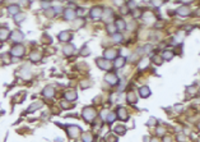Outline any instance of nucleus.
<instances>
[{
    "instance_id": "nucleus-18",
    "label": "nucleus",
    "mask_w": 200,
    "mask_h": 142,
    "mask_svg": "<svg viewBox=\"0 0 200 142\" xmlns=\"http://www.w3.org/2000/svg\"><path fill=\"white\" fill-rule=\"evenodd\" d=\"M43 95L46 97H52L54 96V87L52 86H47L45 90H43Z\"/></svg>"
},
{
    "instance_id": "nucleus-40",
    "label": "nucleus",
    "mask_w": 200,
    "mask_h": 142,
    "mask_svg": "<svg viewBox=\"0 0 200 142\" xmlns=\"http://www.w3.org/2000/svg\"><path fill=\"white\" fill-rule=\"evenodd\" d=\"M134 15H135V17H139V15H140V12L136 8H135V12H134Z\"/></svg>"
},
{
    "instance_id": "nucleus-41",
    "label": "nucleus",
    "mask_w": 200,
    "mask_h": 142,
    "mask_svg": "<svg viewBox=\"0 0 200 142\" xmlns=\"http://www.w3.org/2000/svg\"><path fill=\"white\" fill-rule=\"evenodd\" d=\"M175 109H177V112H181L182 106H181V105H176V106H175Z\"/></svg>"
},
{
    "instance_id": "nucleus-43",
    "label": "nucleus",
    "mask_w": 200,
    "mask_h": 142,
    "mask_svg": "<svg viewBox=\"0 0 200 142\" xmlns=\"http://www.w3.org/2000/svg\"><path fill=\"white\" fill-rule=\"evenodd\" d=\"M61 105H63L64 108H69V104H66V103H61Z\"/></svg>"
},
{
    "instance_id": "nucleus-11",
    "label": "nucleus",
    "mask_w": 200,
    "mask_h": 142,
    "mask_svg": "<svg viewBox=\"0 0 200 142\" xmlns=\"http://www.w3.org/2000/svg\"><path fill=\"white\" fill-rule=\"evenodd\" d=\"M59 40L60 41H65V42H68L72 40V33L70 32H66V31H64V32H61L59 35Z\"/></svg>"
},
{
    "instance_id": "nucleus-44",
    "label": "nucleus",
    "mask_w": 200,
    "mask_h": 142,
    "mask_svg": "<svg viewBox=\"0 0 200 142\" xmlns=\"http://www.w3.org/2000/svg\"><path fill=\"white\" fill-rule=\"evenodd\" d=\"M179 141H180V142H184V137H182V136H179Z\"/></svg>"
},
{
    "instance_id": "nucleus-38",
    "label": "nucleus",
    "mask_w": 200,
    "mask_h": 142,
    "mask_svg": "<svg viewBox=\"0 0 200 142\" xmlns=\"http://www.w3.org/2000/svg\"><path fill=\"white\" fill-rule=\"evenodd\" d=\"M84 12L86 10H84V8H83V9H78V12H75V13H77V15H82V14H84Z\"/></svg>"
},
{
    "instance_id": "nucleus-5",
    "label": "nucleus",
    "mask_w": 200,
    "mask_h": 142,
    "mask_svg": "<svg viewBox=\"0 0 200 142\" xmlns=\"http://www.w3.org/2000/svg\"><path fill=\"white\" fill-rule=\"evenodd\" d=\"M102 13H103V9H102L101 7H94V8H92V10H91V17H92V19H98L102 17Z\"/></svg>"
},
{
    "instance_id": "nucleus-9",
    "label": "nucleus",
    "mask_w": 200,
    "mask_h": 142,
    "mask_svg": "<svg viewBox=\"0 0 200 142\" xmlns=\"http://www.w3.org/2000/svg\"><path fill=\"white\" fill-rule=\"evenodd\" d=\"M10 37H12V40L13 41H15V42H19V41H22L23 40V37H24V35L20 32V31H13V32L10 33Z\"/></svg>"
},
{
    "instance_id": "nucleus-21",
    "label": "nucleus",
    "mask_w": 200,
    "mask_h": 142,
    "mask_svg": "<svg viewBox=\"0 0 200 142\" xmlns=\"http://www.w3.org/2000/svg\"><path fill=\"white\" fill-rule=\"evenodd\" d=\"M115 26H116L117 30H125L126 28V23H125V21L124 19H117L116 23H115Z\"/></svg>"
},
{
    "instance_id": "nucleus-45",
    "label": "nucleus",
    "mask_w": 200,
    "mask_h": 142,
    "mask_svg": "<svg viewBox=\"0 0 200 142\" xmlns=\"http://www.w3.org/2000/svg\"><path fill=\"white\" fill-rule=\"evenodd\" d=\"M158 133H159V135H162V133H163V129H162V128H159V129H158Z\"/></svg>"
},
{
    "instance_id": "nucleus-4",
    "label": "nucleus",
    "mask_w": 200,
    "mask_h": 142,
    "mask_svg": "<svg viewBox=\"0 0 200 142\" xmlns=\"http://www.w3.org/2000/svg\"><path fill=\"white\" fill-rule=\"evenodd\" d=\"M105 79H106V82L107 83H110V85H117L119 83V77L115 73H111V72L106 74Z\"/></svg>"
},
{
    "instance_id": "nucleus-3",
    "label": "nucleus",
    "mask_w": 200,
    "mask_h": 142,
    "mask_svg": "<svg viewBox=\"0 0 200 142\" xmlns=\"http://www.w3.org/2000/svg\"><path fill=\"white\" fill-rule=\"evenodd\" d=\"M10 54L12 55H14V56H22L24 54V47L22 46V45H14L12 47V50H10Z\"/></svg>"
},
{
    "instance_id": "nucleus-14",
    "label": "nucleus",
    "mask_w": 200,
    "mask_h": 142,
    "mask_svg": "<svg viewBox=\"0 0 200 142\" xmlns=\"http://www.w3.org/2000/svg\"><path fill=\"white\" fill-rule=\"evenodd\" d=\"M117 114H119V118H120V119H122V120H126V119L129 118V115H127L126 109H124V108H119V110H117Z\"/></svg>"
},
{
    "instance_id": "nucleus-46",
    "label": "nucleus",
    "mask_w": 200,
    "mask_h": 142,
    "mask_svg": "<svg viewBox=\"0 0 200 142\" xmlns=\"http://www.w3.org/2000/svg\"><path fill=\"white\" fill-rule=\"evenodd\" d=\"M77 142H82V141H77Z\"/></svg>"
},
{
    "instance_id": "nucleus-23",
    "label": "nucleus",
    "mask_w": 200,
    "mask_h": 142,
    "mask_svg": "<svg viewBox=\"0 0 200 142\" xmlns=\"http://www.w3.org/2000/svg\"><path fill=\"white\" fill-rule=\"evenodd\" d=\"M8 10H9L10 14H18L20 9H19L18 5H12V7H9V9H8Z\"/></svg>"
},
{
    "instance_id": "nucleus-42",
    "label": "nucleus",
    "mask_w": 200,
    "mask_h": 142,
    "mask_svg": "<svg viewBox=\"0 0 200 142\" xmlns=\"http://www.w3.org/2000/svg\"><path fill=\"white\" fill-rule=\"evenodd\" d=\"M121 12H122V13H124V14H126V13H127V12H129V10H127V9H126V7H125V8H122V9H121Z\"/></svg>"
},
{
    "instance_id": "nucleus-39",
    "label": "nucleus",
    "mask_w": 200,
    "mask_h": 142,
    "mask_svg": "<svg viewBox=\"0 0 200 142\" xmlns=\"http://www.w3.org/2000/svg\"><path fill=\"white\" fill-rule=\"evenodd\" d=\"M162 4H163V1H153V5H155V7H159Z\"/></svg>"
},
{
    "instance_id": "nucleus-27",
    "label": "nucleus",
    "mask_w": 200,
    "mask_h": 142,
    "mask_svg": "<svg viewBox=\"0 0 200 142\" xmlns=\"http://www.w3.org/2000/svg\"><path fill=\"white\" fill-rule=\"evenodd\" d=\"M150 50H152V46L145 45L144 47H141V50H139V54H147V52H149Z\"/></svg>"
},
{
    "instance_id": "nucleus-30",
    "label": "nucleus",
    "mask_w": 200,
    "mask_h": 142,
    "mask_svg": "<svg viewBox=\"0 0 200 142\" xmlns=\"http://www.w3.org/2000/svg\"><path fill=\"white\" fill-rule=\"evenodd\" d=\"M40 58H41V55H40V52H32L31 54V59H32L33 61H37V60H40Z\"/></svg>"
},
{
    "instance_id": "nucleus-33",
    "label": "nucleus",
    "mask_w": 200,
    "mask_h": 142,
    "mask_svg": "<svg viewBox=\"0 0 200 142\" xmlns=\"http://www.w3.org/2000/svg\"><path fill=\"white\" fill-rule=\"evenodd\" d=\"M23 18H24V15H22V17H20V15H17L14 21L17 22V23H19V22H20V21H23Z\"/></svg>"
},
{
    "instance_id": "nucleus-6",
    "label": "nucleus",
    "mask_w": 200,
    "mask_h": 142,
    "mask_svg": "<svg viewBox=\"0 0 200 142\" xmlns=\"http://www.w3.org/2000/svg\"><path fill=\"white\" fill-rule=\"evenodd\" d=\"M102 15H103V19L106 23H108L110 24V22L113 19V12H112V9H105L103 10V13H102Z\"/></svg>"
},
{
    "instance_id": "nucleus-13",
    "label": "nucleus",
    "mask_w": 200,
    "mask_h": 142,
    "mask_svg": "<svg viewBox=\"0 0 200 142\" xmlns=\"http://www.w3.org/2000/svg\"><path fill=\"white\" fill-rule=\"evenodd\" d=\"M63 51H64V54L65 55H73L74 52H75V46L74 45H66L64 49H63Z\"/></svg>"
},
{
    "instance_id": "nucleus-28",
    "label": "nucleus",
    "mask_w": 200,
    "mask_h": 142,
    "mask_svg": "<svg viewBox=\"0 0 200 142\" xmlns=\"http://www.w3.org/2000/svg\"><path fill=\"white\" fill-rule=\"evenodd\" d=\"M112 40L115 42H121V40H122V35H120V33H115L112 35Z\"/></svg>"
},
{
    "instance_id": "nucleus-8",
    "label": "nucleus",
    "mask_w": 200,
    "mask_h": 142,
    "mask_svg": "<svg viewBox=\"0 0 200 142\" xmlns=\"http://www.w3.org/2000/svg\"><path fill=\"white\" fill-rule=\"evenodd\" d=\"M97 65H98L101 69H105V70H108L111 68V63L106 59H97Z\"/></svg>"
},
{
    "instance_id": "nucleus-24",
    "label": "nucleus",
    "mask_w": 200,
    "mask_h": 142,
    "mask_svg": "<svg viewBox=\"0 0 200 142\" xmlns=\"http://www.w3.org/2000/svg\"><path fill=\"white\" fill-rule=\"evenodd\" d=\"M115 119H116V114H115L113 112H110V113H108V115L106 117V120L110 122V123H112V122L115 120Z\"/></svg>"
},
{
    "instance_id": "nucleus-17",
    "label": "nucleus",
    "mask_w": 200,
    "mask_h": 142,
    "mask_svg": "<svg viewBox=\"0 0 200 142\" xmlns=\"http://www.w3.org/2000/svg\"><path fill=\"white\" fill-rule=\"evenodd\" d=\"M65 99L68 101H74L75 99H77V92L75 91H68L65 94Z\"/></svg>"
},
{
    "instance_id": "nucleus-25",
    "label": "nucleus",
    "mask_w": 200,
    "mask_h": 142,
    "mask_svg": "<svg viewBox=\"0 0 200 142\" xmlns=\"http://www.w3.org/2000/svg\"><path fill=\"white\" fill-rule=\"evenodd\" d=\"M163 59H166V60H171L172 58H173V52L172 51H163Z\"/></svg>"
},
{
    "instance_id": "nucleus-37",
    "label": "nucleus",
    "mask_w": 200,
    "mask_h": 142,
    "mask_svg": "<svg viewBox=\"0 0 200 142\" xmlns=\"http://www.w3.org/2000/svg\"><path fill=\"white\" fill-rule=\"evenodd\" d=\"M153 124H155V119L154 118H150L149 122H148V126H153Z\"/></svg>"
},
{
    "instance_id": "nucleus-32",
    "label": "nucleus",
    "mask_w": 200,
    "mask_h": 142,
    "mask_svg": "<svg viewBox=\"0 0 200 142\" xmlns=\"http://www.w3.org/2000/svg\"><path fill=\"white\" fill-rule=\"evenodd\" d=\"M148 64H149V60H148V59H143V60L140 61V65H139V67H140V68H145Z\"/></svg>"
},
{
    "instance_id": "nucleus-19",
    "label": "nucleus",
    "mask_w": 200,
    "mask_h": 142,
    "mask_svg": "<svg viewBox=\"0 0 200 142\" xmlns=\"http://www.w3.org/2000/svg\"><path fill=\"white\" fill-rule=\"evenodd\" d=\"M41 106H42V103H41V101H37V103H34V104H32V105L29 106V108H28V112H29V113L36 112L37 109L41 108Z\"/></svg>"
},
{
    "instance_id": "nucleus-7",
    "label": "nucleus",
    "mask_w": 200,
    "mask_h": 142,
    "mask_svg": "<svg viewBox=\"0 0 200 142\" xmlns=\"http://www.w3.org/2000/svg\"><path fill=\"white\" fill-rule=\"evenodd\" d=\"M103 56L106 60H111V59H115V58L117 56V50H115V49H108V50H106L103 52Z\"/></svg>"
},
{
    "instance_id": "nucleus-15",
    "label": "nucleus",
    "mask_w": 200,
    "mask_h": 142,
    "mask_svg": "<svg viewBox=\"0 0 200 142\" xmlns=\"http://www.w3.org/2000/svg\"><path fill=\"white\" fill-rule=\"evenodd\" d=\"M125 58H116L113 61V67L115 68H121V67H124V64H125Z\"/></svg>"
},
{
    "instance_id": "nucleus-2",
    "label": "nucleus",
    "mask_w": 200,
    "mask_h": 142,
    "mask_svg": "<svg viewBox=\"0 0 200 142\" xmlns=\"http://www.w3.org/2000/svg\"><path fill=\"white\" fill-rule=\"evenodd\" d=\"M68 135L73 138H77V137L80 135V128L78 126H69L68 127Z\"/></svg>"
},
{
    "instance_id": "nucleus-10",
    "label": "nucleus",
    "mask_w": 200,
    "mask_h": 142,
    "mask_svg": "<svg viewBox=\"0 0 200 142\" xmlns=\"http://www.w3.org/2000/svg\"><path fill=\"white\" fill-rule=\"evenodd\" d=\"M64 14H65V18L68 19V21H74L75 19V17H77V13H75L74 9H72V8H66L65 12H64Z\"/></svg>"
},
{
    "instance_id": "nucleus-31",
    "label": "nucleus",
    "mask_w": 200,
    "mask_h": 142,
    "mask_svg": "<svg viewBox=\"0 0 200 142\" xmlns=\"http://www.w3.org/2000/svg\"><path fill=\"white\" fill-rule=\"evenodd\" d=\"M92 141V136L89 133H84L83 135V141L82 142H91Z\"/></svg>"
},
{
    "instance_id": "nucleus-16",
    "label": "nucleus",
    "mask_w": 200,
    "mask_h": 142,
    "mask_svg": "<svg viewBox=\"0 0 200 142\" xmlns=\"http://www.w3.org/2000/svg\"><path fill=\"white\" fill-rule=\"evenodd\" d=\"M139 94H140V96H141V97H148V96L150 95V90H149V87H147V86L140 87Z\"/></svg>"
},
{
    "instance_id": "nucleus-29",
    "label": "nucleus",
    "mask_w": 200,
    "mask_h": 142,
    "mask_svg": "<svg viewBox=\"0 0 200 142\" xmlns=\"http://www.w3.org/2000/svg\"><path fill=\"white\" fill-rule=\"evenodd\" d=\"M115 131H116L119 135H124V133L126 132V128H125V127H122V126H117L116 128H115Z\"/></svg>"
},
{
    "instance_id": "nucleus-35",
    "label": "nucleus",
    "mask_w": 200,
    "mask_h": 142,
    "mask_svg": "<svg viewBox=\"0 0 200 142\" xmlns=\"http://www.w3.org/2000/svg\"><path fill=\"white\" fill-rule=\"evenodd\" d=\"M107 140H110L108 142H116V141H117V138H116V137H112V136L107 137Z\"/></svg>"
},
{
    "instance_id": "nucleus-20",
    "label": "nucleus",
    "mask_w": 200,
    "mask_h": 142,
    "mask_svg": "<svg viewBox=\"0 0 200 142\" xmlns=\"http://www.w3.org/2000/svg\"><path fill=\"white\" fill-rule=\"evenodd\" d=\"M177 13H179L180 15H189L190 14V9L187 7H181L177 9Z\"/></svg>"
},
{
    "instance_id": "nucleus-1",
    "label": "nucleus",
    "mask_w": 200,
    "mask_h": 142,
    "mask_svg": "<svg viewBox=\"0 0 200 142\" xmlns=\"http://www.w3.org/2000/svg\"><path fill=\"white\" fill-rule=\"evenodd\" d=\"M94 117H96V110L92 106H87V108L83 109V118L87 122H92L94 119Z\"/></svg>"
},
{
    "instance_id": "nucleus-34",
    "label": "nucleus",
    "mask_w": 200,
    "mask_h": 142,
    "mask_svg": "<svg viewBox=\"0 0 200 142\" xmlns=\"http://www.w3.org/2000/svg\"><path fill=\"white\" fill-rule=\"evenodd\" d=\"M41 5H42L43 8H45V9H47V8L51 5V3H48V1H47V3H41Z\"/></svg>"
},
{
    "instance_id": "nucleus-22",
    "label": "nucleus",
    "mask_w": 200,
    "mask_h": 142,
    "mask_svg": "<svg viewBox=\"0 0 200 142\" xmlns=\"http://www.w3.org/2000/svg\"><path fill=\"white\" fill-rule=\"evenodd\" d=\"M126 99H127V101H129V103H131V104H135V103H136V95H135L133 91H130V92H129V94H127Z\"/></svg>"
},
{
    "instance_id": "nucleus-36",
    "label": "nucleus",
    "mask_w": 200,
    "mask_h": 142,
    "mask_svg": "<svg viewBox=\"0 0 200 142\" xmlns=\"http://www.w3.org/2000/svg\"><path fill=\"white\" fill-rule=\"evenodd\" d=\"M153 59H155V63H157L158 65H159V64H162V60H159V59H161L159 56H154Z\"/></svg>"
},
{
    "instance_id": "nucleus-26",
    "label": "nucleus",
    "mask_w": 200,
    "mask_h": 142,
    "mask_svg": "<svg viewBox=\"0 0 200 142\" xmlns=\"http://www.w3.org/2000/svg\"><path fill=\"white\" fill-rule=\"evenodd\" d=\"M107 31H108V33H112V35H115L116 33V31H117V28H116V26L115 24H108L107 26Z\"/></svg>"
},
{
    "instance_id": "nucleus-12",
    "label": "nucleus",
    "mask_w": 200,
    "mask_h": 142,
    "mask_svg": "<svg viewBox=\"0 0 200 142\" xmlns=\"http://www.w3.org/2000/svg\"><path fill=\"white\" fill-rule=\"evenodd\" d=\"M10 36V31L7 30V28H1L0 30V40L1 41H5L7 38H9Z\"/></svg>"
}]
</instances>
